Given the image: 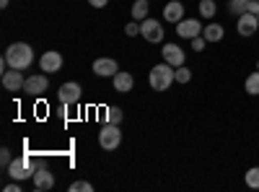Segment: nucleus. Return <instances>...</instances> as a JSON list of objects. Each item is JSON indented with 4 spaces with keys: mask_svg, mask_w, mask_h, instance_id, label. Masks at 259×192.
Here are the masks:
<instances>
[{
    "mask_svg": "<svg viewBox=\"0 0 259 192\" xmlns=\"http://www.w3.org/2000/svg\"><path fill=\"white\" fill-rule=\"evenodd\" d=\"M6 62H8V68L26 70L34 62V50L26 45V42H16V45H11L6 50Z\"/></svg>",
    "mask_w": 259,
    "mask_h": 192,
    "instance_id": "f257e3e1",
    "label": "nucleus"
},
{
    "mask_svg": "<svg viewBox=\"0 0 259 192\" xmlns=\"http://www.w3.org/2000/svg\"><path fill=\"white\" fill-rule=\"evenodd\" d=\"M174 73H177L174 65H168V62H161V65L150 68V75H148L150 89H153V91H168V89H171V83L177 81Z\"/></svg>",
    "mask_w": 259,
    "mask_h": 192,
    "instance_id": "f03ea898",
    "label": "nucleus"
},
{
    "mask_svg": "<svg viewBox=\"0 0 259 192\" xmlns=\"http://www.w3.org/2000/svg\"><path fill=\"white\" fill-rule=\"evenodd\" d=\"M122 143V133H119V125H112L106 122L101 130H99V145L104 148V151H114V148H119Z\"/></svg>",
    "mask_w": 259,
    "mask_h": 192,
    "instance_id": "7ed1b4c3",
    "label": "nucleus"
},
{
    "mask_svg": "<svg viewBox=\"0 0 259 192\" xmlns=\"http://www.w3.org/2000/svg\"><path fill=\"white\" fill-rule=\"evenodd\" d=\"M140 34H143L148 42H153V45L163 42V29H161V21H156V18H145V21H140Z\"/></svg>",
    "mask_w": 259,
    "mask_h": 192,
    "instance_id": "20e7f679",
    "label": "nucleus"
},
{
    "mask_svg": "<svg viewBox=\"0 0 259 192\" xmlns=\"http://www.w3.org/2000/svg\"><path fill=\"white\" fill-rule=\"evenodd\" d=\"M202 24H200V18H182L179 24H177V34L182 39H194V36H200L202 34Z\"/></svg>",
    "mask_w": 259,
    "mask_h": 192,
    "instance_id": "39448f33",
    "label": "nucleus"
},
{
    "mask_svg": "<svg viewBox=\"0 0 259 192\" xmlns=\"http://www.w3.org/2000/svg\"><path fill=\"white\" fill-rule=\"evenodd\" d=\"M57 99L62 104H78L80 101V83H75V81L62 83V86L57 89Z\"/></svg>",
    "mask_w": 259,
    "mask_h": 192,
    "instance_id": "423d86ee",
    "label": "nucleus"
},
{
    "mask_svg": "<svg viewBox=\"0 0 259 192\" xmlns=\"http://www.w3.org/2000/svg\"><path fill=\"white\" fill-rule=\"evenodd\" d=\"M236 29H239L241 36H251V34H256V31H259V16L251 13V11L241 13V16H239V24H236Z\"/></svg>",
    "mask_w": 259,
    "mask_h": 192,
    "instance_id": "0eeeda50",
    "label": "nucleus"
},
{
    "mask_svg": "<svg viewBox=\"0 0 259 192\" xmlns=\"http://www.w3.org/2000/svg\"><path fill=\"white\" fill-rule=\"evenodd\" d=\"M94 73L101 78H114L119 73V65L112 57H99V60H94Z\"/></svg>",
    "mask_w": 259,
    "mask_h": 192,
    "instance_id": "6e6552de",
    "label": "nucleus"
},
{
    "mask_svg": "<svg viewBox=\"0 0 259 192\" xmlns=\"http://www.w3.org/2000/svg\"><path fill=\"white\" fill-rule=\"evenodd\" d=\"M62 55L57 52V50H50V52H45L39 57V68L45 70V73H57L60 68H62Z\"/></svg>",
    "mask_w": 259,
    "mask_h": 192,
    "instance_id": "1a4fd4ad",
    "label": "nucleus"
},
{
    "mask_svg": "<svg viewBox=\"0 0 259 192\" xmlns=\"http://www.w3.org/2000/svg\"><path fill=\"white\" fill-rule=\"evenodd\" d=\"M163 62H168V65H174V68H179V65H184V60H187V55H184V50L179 47V45H163Z\"/></svg>",
    "mask_w": 259,
    "mask_h": 192,
    "instance_id": "9d476101",
    "label": "nucleus"
},
{
    "mask_svg": "<svg viewBox=\"0 0 259 192\" xmlns=\"http://www.w3.org/2000/svg\"><path fill=\"white\" fill-rule=\"evenodd\" d=\"M31 179H34V189H36V192H47V189L55 187V174L50 172V169H45V166L36 169Z\"/></svg>",
    "mask_w": 259,
    "mask_h": 192,
    "instance_id": "9b49d317",
    "label": "nucleus"
},
{
    "mask_svg": "<svg viewBox=\"0 0 259 192\" xmlns=\"http://www.w3.org/2000/svg\"><path fill=\"white\" fill-rule=\"evenodd\" d=\"M24 83H26V78L21 75V70H16V68L3 70V89L6 91H24Z\"/></svg>",
    "mask_w": 259,
    "mask_h": 192,
    "instance_id": "f8f14e48",
    "label": "nucleus"
},
{
    "mask_svg": "<svg viewBox=\"0 0 259 192\" xmlns=\"http://www.w3.org/2000/svg\"><path fill=\"white\" fill-rule=\"evenodd\" d=\"M47 89H50L47 75H31V78H26V83H24V91H26L29 96H41Z\"/></svg>",
    "mask_w": 259,
    "mask_h": 192,
    "instance_id": "ddd939ff",
    "label": "nucleus"
},
{
    "mask_svg": "<svg viewBox=\"0 0 259 192\" xmlns=\"http://www.w3.org/2000/svg\"><path fill=\"white\" fill-rule=\"evenodd\" d=\"M112 83H114V91L130 94V91H133V86H135V78L130 75V73H124V70H119V73L112 78Z\"/></svg>",
    "mask_w": 259,
    "mask_h": 192,
    "instance_id": "4468645a",
    "label": "nucleus"
},
{
    "mask_svg": "<svg viewBox=\"0 0 259 192\" xmlns=\"http://www.w3.org/2000/svg\"><path fill=\"white\" fill-rule=\"evenodd\" d=\"M163 18L171 21V24H179V21L184 18V3H179V0H171V3L163 8Z\"/></svg>",
    "mask_w": 259,
    "mask_h": 192,
    "instance_id": "2eb2a0df",
    "label": "nucleus"
},
{
    "mask_svg": "<svg viewBox=\"0 0 259 192\" xmlns=\"http://www.w3.org/2000/svg\"><path fill=\"white\" fill-rule=\"evenodd\" d=\"M202 36H205L207 42H221V39L226 36V29H223L221 24H207V26L202 29Z\"/></svg>",
    "mask_w": 259,
    "mask_h": 192,
    "instance_id": "dca6fc26",
    "label": "nucleus"
},
{
    "mask_svg": "<svg viewBox=\"0 0 259 192\" xmlns=\"http://www.w3.org/2000/svg\"><path fill=\"white\" fill-rule=\"evenodd\" d=\"M244 89H246V94H249V96H259V70H254V73H249V75H246Z\"/></svg>",
    "mask_w": 259,
    "mask_h": 192,
    "instance_id": "f3484780",
    "label": "nucleus"
},
{
    "mask_svg": "<svg viewBox=\"0 0 259 192\" xmlns=\"http://www.w3.org/2000/svg\"><path fill=\"white\" fill-rule=\"evenodd\" d=\"M133 18L135 21H145L148 18V0H135L133 3Z\"/></svg>",
    "mask_w": 259,
    "mask_h": 192,
    "instance_id": "a211bd4d",
    "label": "nucleus"
},
{
    "mask_svg": "<svg viewBox=\"0 0 259 192\" xmlns=\"http://www.w3.org/2000/svg\"><path fill=\"white\" fill-rule=\"evenodd\" d=\"M244 182H246V187H249V189H259V166L249 169V172L244 174Z\"/></svg>",
    "mask_w": 259,
    "mask_h": 192,
    "instance_id": "6ab92c4d",
    "label": "nucleus"
},
{
    "mask_svg": "<svg viewBox=\"0 0 259 192\" xmlns=\"http://www.w3.org/2000/svg\"><path fill=\"white\" fill-rule=\"evenodd\" d=\"M218 6H215V0H200V16L202 18H212Z\"/></svg>",
    "mask_w": 259,
    "mask_h": 192,
    "instance_id": "aec40b11",
    "label": "nucleus"
},
{
    "mask_svg": "<svg viewBox=\"0 0 259 192\" xmlns=\"http://www.w3.org/2000/svg\"><path fill=\"white\" fill-rule=\"evenodd\" d=\"M228 11H231L233 16L246 13V11H249V0H231V3H228Z\"/></svg>",
    "mask_w": 259,
    "mask_h": 192,
    "instance_id": "412c9836",
    "label": "nucleus"
},
{
    "mask_svg": "<svg viewBox=\"0 0 259 192\" xmlns=\"http://www.w3.org/2000/svg\"><path fill=\"white\" fill-rule=\"evenodd\" d=\"M122 117H124V112L119 109V106H109V109H106V122L119 125V122H122Z\"/></svg>",
    "mask_w": 259,
    "mask_h": 192,
    "instance_id": "4be33fe9",
    "label": "nucleus"
},
{
    "mask_svg": "<svg viewBox=\"0 0 259 192\" xmlns=\"http://www.w3.org/2000/svg\"><path fill=\"white\" fill-rule=\"evenodd\" d=\"M174 75H177V83H189V81H192V70L184 68V65H179Z\"/></svg>",
    "mask_w": 259,
    "mask_h": 192,
    "instance_id": "5701e85b",
    "label": "nucleus"
},
{
    "mask_svg": "<svg viewBox=\"0 0 259 192\" xmlns=\"http://www.w3.org/2000/svg\"><path fill=\"white\" fill-rule=\"evenodd\" d=\"M91 189H94V184L91 182H83V179H78V182L70 184V192H91Z\"/></svg>",
    "mask_w": 259,
    "mask_h": 192,
    "instance_id": "b1692460",
    "label": "nucleus"
},
{
    "mask_svg": "<svg viewBox=\"0 0 259 192\" xmlns=\"http://www.w3.org/2000/svg\"><path fill=\"white\" fill-rule=\"evenodd\" d=\"M189 42H192V50H194V52H202V50L207 47V39H205L202 34H200V36H194V39H189Z\"/></svg>",
    "mask_w": 259,
    "mask_h": 192,
    "instance_id": "393cba45",
    "label": "nucleus"
},
{
    "mask_svg": "<svg viewBox=\"0 0 259 192\" xmlns=\"http://www.w3.org/2000/svg\"><path fill=\"white\" fill-rule=\"evenodd\" d=\"M124 31H127V36H138L140 34V24L138 21H130V24L124 26Z\"/></svg>",
    "mask_w": 259,
    "mask_h": 192,
    "instance_id": "a878e982",
    "label": "nucleus"
},
{
    "mask_svg": "<svg viewBox=\"0 0 259 192\" xmlns=\"http://www.w3.org/2000/svg\"><path fill=\"white\" fill-rule=\"evenodd\" d=\"M13 159H11V151H8V148H3V151H0V164H3L6 169H8V164H11Z\"/></svg>",
    "mask_w": 259,
    "mask_h": 192,
    "instance_id": "bb28decb",
    "label": "nucleus"
},
{
    "mask_svg": "<svg viewBox=\"0 0 259 192\" xmlns=\"http://www.w3.org/2000/svg\"><path fill=\"white\" fill-rule=\"evenodd\" d=\"M89 3H91V8H104L109 0H89Z\"/></svg>",
    "mask_w": 259,
    "mask_h": 192,
    "instance_id": "cd10ccee",
    "label": "nucleus"
},
{
    "mask_svg": "<svg viewBox=\"0 0 259 192\" xmlns=\"http://www.w3.org/2000/svg\"><path fill=\"white\" fill-rule=\"evenodd\" d=\"M249 11L259 16V0H249Z\"/></svg>",
    "mask_w": 259,
    "mask_h": 192,
    "instance_id": "c85d7f7f",
    "label": "nucleus"
},
{
    "mask_svg": "<svg viewBox=\"0 0 259 192\" xmlns=\"http://www.w3.org/2000/svg\"><path fill=\"white\" fill-rule=\"evenodd\" d=\"M6 192H18V182L13 179V184H8V187H6Z\"/></svg>",
    "mask_w": 259,
    "mask_h": 192,
    "instance_id": "c756f323",
    "label": "nucleus"
},
{
    "mask_svg": "<svg viewBox=\"0 0 259 192\" xmlns=\"http://www.w3.org/2000/svg\"><path fill=\"white\" fill-rule=\"evenodd\" d=\"M8 3H11V0H0V8H8Z\"/></svg>",
    "mask_w": 259,
    "mask_h": 192,
    "instance_id": "7c9ffc66",
    "label": "nucleus"
},
{
    "mask_svg": "<svg viewBox=\"0 0 259 192\" xmlns=\"http://www.w3.org/2000/svg\"><path fill=\"white\" fill-rule=\"evenodd\" d=\"M256 70H259V62H256Z\"/></svg>",
    "mask_w": 259,
    "mask_h": 192,
    "instance_id": "2f4dec72",
    "label": "nucleus"
},
{
    "mask_svg": "<svg viewBox=\"0 0 259 192\" xmlns=\"http://www.w3.org/2000/svg\"><path fill=\"white\" fill-rule=\"evenodd\" d=\"M256 36H259V31H256Z\"/></svg>",
    "mask_w": 259,
    "mask_h": 192,
    "instance_id": "473e14b6",
    "label": "nucleus"
}]
</instances>
